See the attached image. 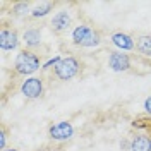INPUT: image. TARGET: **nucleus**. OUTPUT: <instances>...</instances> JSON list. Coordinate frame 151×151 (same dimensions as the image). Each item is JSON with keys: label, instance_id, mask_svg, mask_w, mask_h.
<instances>
[{"label": "nucleus", "instance_id": "f257e3e1", "mask_svg": "<svg viewBox=\"0 0 151 151\" xmlns=\"http://www.w3.org/2000/svg\"><path fill=\"white\" fill-rule=\"evenodd\" d=\"M41 67H43V64H41L40 57L33 50H28V48L21 50L14 58V72L19 76H24V77H31Z\"/></svg>", "mask_w": 151, "mask_h": 151}, {"label": "nucleus", "instance_id": "f03ea898", "mask_svg": "<svg viewBox=\"0 0 151 151\" xmlns=\"http://www.w3.org/2000/svg\"><path fill=\"white\" fill-rule=\"evenodd\" d=\"M70 40L76 47H83V48H94L101 43V36L100 33L93 29L88 24H79L72 29L70 33Z\"/></svg>", "mask_w": 151, "mask_h": 151}, {"label": "nucleus", "instance_id": "7ed1b4c3", "mask_svg": "<svg viewBox=\"0 0 151 151\" xmlns=\"http://www.w3.org/2000/svg\"><path fill=\"white\" fill-rule=\"evenodd\" d=\"M79 70H81V62L76 57L69 55L60 60V64L53 69V74L60 81H70V79H74L76 76L79 74Z\"/></svg>", "mask_w": 151, "mask_h": 151}, {"label": "nucleus", "instance_id": "20e7f679", "mask_svg": "<svg viewBox=\"0 0 151 151\" xmlns=\"http://www.w3.org/2000/svg\"><path fill=\"white\" fill-rule=\"evenodd\" d=\"M48 136L57 142H64L74 137V125L69 120H60L48 127Z\"/></svg>", "mask_w": 151, "mask_h": 151}, {"label": "nucleus", "instance_id": "39448f33", "mask_svg": "<svg viewBox=\"0 0 151 151\" xmlns=\"http://www.w3.org/2000/svg\"><path fill=\"white\" fill-rule=\"evenodd\" d=\"M43 79L36 77V76H31L26 77L21 84V94L26 98V100H38L41 94H43Z\"/></svg>", "mask_w": 151, "mask_h": 151}, {"label": "nucleus", "instance_id": "423d86ee", "mask_svg": "<svg viewBox=\"0 0 151 151\" xmlns=\"http://www.w3.org/2000/svg\"><path fill=\"white\" fill-rule=\"evenodd\" d=\"M108 69L113 72H127L131 69V57L124 52L113 50L108 55Z\"/></svg>", "mask_w": 151, "mask_h": 151}, {"label": "nucleus", "instance_id": "0eeeda50", "mask_svg": "<svg viewBox=\"0 0 151 151\" xmlns=\"http://www.w3.org/2000/svg\"><path fill=\"white\" fill-rule=\"evenodd\" d=\"M21 43V36L12 28H2L0 31V50L2 52H12Z\"/></svg>", "mask_w": 151, "mask_h": 151}, {"label": "nucleus", "instance_id": "6e6552de", "mask_svg": "<svg viewBox=\"0 0 151 151\" xmlns=\"http://www.w3.org/2000/svg\"><path fill=\"white\" fill-rule=\"evenodd\" d=\"M110 41H112V45L119 52H131L136 48V41H134V38L131 35H127V33H122V31H117V33H113L112 36H110Z\"/></svg>", "mask_w": 151, "mask_h": 151}, {"label": "nucleus", "instance_id": "1a4fd4ad", "mask_svg": "<svg viewBox=\"0 0 151 151\" xmlns=\"http://www.w3.org/2000/svg\"><path fill=\"white\" fill-rule=\"evenodd\" d=\"M70 24H72V17H70V14L67 10L57 12L55 16L52 17V21H50V28L53 29L55 33H64V31H67V29L70 28Z\"/></svg>", "mask_w": 151, "mask_h": 151}, {"label": "nucleus", "instance_id": "9d476101", "mask_svg": "<svg viewBox=\"0 0 151 151\" xmlns=\"http://www.w3.org/2000/svg\"><path fill=\"white\" fill-rule=\"evenodd\" d=\"M21 41L24 43V47L28 48V50H33V48L40 47L41 45V31L38 28L26 29L22 33V36H21Z\"/></svg>", "mask_w": 151, "mask_h": 151}, {"label": "nucleus", "instance_id": "9b49d317", "mask_svg": "<svg viewBox=\"0 0 151 151\" xmlns=\"http://www.w3.org/2000/svg\"><path fill=\"white\" fill-rule=\"evenodd\" d=\"M136 50L142 57L151 58V35H141V36L136 38Z\"/></svg>", "mask_w": 151, "mask_h": 151}, {"label": "nucleus", "instance_id": "f8f14e48", "mask_svg": "<svg viewBox=\"0 0 151 151\" xmlns=\"http://www.w3.org/2000/svg\"><path fill=\"white\" fill-rule=\"evenodd\" d=\"M131 151H150V136L137 134L131 139Z\"/></svg>", "mask_w": 151, "mask_h": 151}, {"label": "nucleus", "instance_id": "ddd939ff", "mask_svg": "<svg viewBox=\"0 0 151 151\" xmlns=\"http://www.w3.org/2000/svg\"><path fill=\"white\" fill-rule=\"evenodd\" d=\"M53 7H55V4L53 2H41V4H38V5H35L33 7V10H31V17L33 19H40V17H45V16H48L52 10H53Z\"/></svg>", "mask_w": 151, "mask_h": 151}, {"label": "nucleus", "instance_id": "4468645a", "mask_svg": "<svg viewBox=\"0 0 151 151\" xmlns=\"http://www.w3.org/2000/svg\"><path fill=\"white\" fill-rule=\"evenodd\" d=\"M31 4L29 2H16L14 5H12V14L16 16V17H22V16H26V14H31Z\"/></svg>", "mask_w": 151, "mask_h": 151}, {"label": "nucleus", "instance_id": "2eb2a0df", "mask_svg": "<svg viewBox=\"0 0 151 151\" xmlns=\"http://www.w3.org/2000/svg\"><path fill=\"white\" fill-rule=\"evenodd\" d=\"M64 57H53V58H50V60H47L45 64H43V70H48V69H55L58 64H60V60H62Z\"/></svg>", "mask_w": 151, "mask_h": 151}, {"label": "nucleus", "instance_id": "dca6fc26", "mask_svg": "<svg viewBox=\"0 0 151 151\" xmlns=\"http://www.w3.org/2000/svg\"><path fill=\"white\" fill-rule=\"evenodd\" d=\"M134 127H137V129H150L151 124H144V119H136L134 122H132Z\"/></svg>", "mask_w": 151, "mask_h": 151}, {"label": "nucleus", "instance_id": "f3484780", "mask_svg": "<svg viewBox=\"0 0 151 151\" xmlns=\"http://www.w3.org/2000/svg\"><path fill=\"white\" fill-rule=\"evenodd\" d=\"M5 144H7V134H5V129H2L0 131V150H7L5 148Z\"/></svg>", "mask_w": 151, "mask_h": 151}, {"label": "nucleus", "instance_id": "a211bd4d", "mask_svg": "<svg viewBox=\"0 0 151 151\" xmlns=\"http://www.w3.org/2000/svg\"><path fill=\"white\" fill-rule=\"evenodd\" d=\"M142 108H144V112H146V115H150L151 117V94L144 100V103H142Z\"/></svg>", "mask_w": 151, "mask_h": 151}, {"label": "nucleus", "instance_id": "6ab92c4d", "mask_svg": "<svg viewBox=\"0 0 151 151\" xmlns=\"http://www.w3.org/2000/svg\"><path fill=\"white\" fill-rule=\"evenodd\" d=\"M4 151H19V150H14V148H7V150H4Z\"/></svg>", "mask_w": 151, "mask_h": 151}, {"label": "nucleus", "instance_id": "aec40b11", "mask_svg": "<svg viewBox=\"0 0 151 151\" xmlns=\"http://www.w3.org/2000/svg\"><path fill=\"white\" fill-rule=\"evenodd\" d=\"M150 151H151V136H150Z\"/></svg>", "mask_w": 151, "mask_h": 151}, {"label": "nucleus", "instance_id": "412c9836", "mask_svg": "<svg viewBox=\"0 0 151 151\" xmlns=\"http://www.w3.org/2000/svg\"><path fill=\"white\" fill-rule=\"evenodd\" d=\"M150 129H151V127H150Z\"/></svg>", "mask_w": 151, "mask_h": 151}]
</instances>
